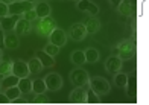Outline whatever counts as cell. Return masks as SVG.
Wrapping results in <instances>:
<instances>
[{
	"mask_svg": "<svg viewBox=\"0 0 149 105\" xmlns=\"http://www.w3.org/2000/svg\"><path fill=\"white\" fill-rule=\"evenodd\" d=\"M88 87L93 93H96L97 96H105L110 93V82H108L105 78L102 76H94V78H90L88 81Z\"/></svg>",
	"mask_w": 149,
	"mask_h": 105,
	"instance_id": "obj_1",
	"label": "cell"
},
{
	"mask_svg": "<svg viewBox=\"0 0 149 105\" xmlns=\"http://www.w3.org/2000/svg\"><path fill=\"white\" fill-rule=\"evenodd\" d=\"M69 78H70V82L73 84V85H76V87H88L90 75H88L87 70L81 69L79 66L72 70L70 75H69Z\"/></svg>",
	"mask_w": 149,
	"mask_h": 105,
	"instance_id": "obj_2",
	"label": "cell"
},
{
	"mask_svg": "<svg viewBox=\"0 0 149 105\" xmlns=\"http://www.w3.org/2000/svg\"><path fill=\"white\" fill-rule=\"evenodd\" d=\"M56 27V22L52 15H47L43 18H38V23H37V34L41 35V37H49V35L53 32V29Z\"/></svg>",
	"mask_w": 149,
	"mask_h": 105,
	"instance_id": "obj_3",
	"label": "cell"
},
{
	"mask_svg": "<svg viewBox=\"0 0 149 105\" xmlns=\"http://www.w3.org/2000/svg\"><path fill=\"white\" fill-rule=\"evenodd\" d=\"M117 50H119L117 57L122 61H130L135 55V44L132 40H125V41H122V43L117 44Z\"/></svg>",
	"mask_w": 149,
	"mask_h": 105,
	"instance_id": "obj_4",
	"label": "cell"
},
{
	"mask_svg": "<svg viewBox=\"0 0 149 105\" xmlns=\"http://www.w3.org/2000/svg\"><path fill=\"white\" fill-rule=\"evenodd\" d=\"M69 99L73 104H87L88 102V87L73 88L70 92V94H69Z\"/></svg>",
	"mask_w": 149,
	"mask_h": 105,
	"instance_id": "obj_5",
	"label": "cell"
},
{
	"mask_svg": "<svg viewBox=\"0 0 149 105\" xmlns=\"http://www.w3.org/2000/svg\"><path fill=\"white\" fill-rule=\"evenodd\" d=\"M29 9H33V3H29V2H12L9 5V14L11 15H18V17H23L24 12H28Z\"/></svg>",
	"mask_w": 149,
	"mask_h": 105,
	"instance_id": "obj_6",
	"label": "cell"
},
{
	"mask_svg": "<svg viewBox=\"0 0 149 105\" xmlns=\"http://www.w3.org/2000/svg\"><path fill=\"white\" fill-rule=\"evenodd\" d=\"M44 82H46L47 90H50V92H58L59 88H63V78H61L59 73H49V75H46Z\"/></svg>",
	"mask_w": 149,
	"mask_h": 105,
	"instance_id": "obj_7",
	"label": "cell"
},
{
	"mask_svg": "<svg viewBox=\"0 0 149 105\" xmlns=\"http://www.w3.org/2000/svg\"><path fill=\"white\" fill-rule=\"evenodd\" d=\"M49 43L55 44L58 47L65 46V43H67V34L63 29H59V27H55L53 32L49 35Z\"/></svg>",
	"mask_w": 149,
	"mask_h": 105,
	"instance_id": "obj_8",
	"label": "cell"
},
{
	"mask_svg": "<svg viewBox=\"0 0 149 105\" xmlns=\"http://www.w3.org/2000/svg\"><path fill=\"white\" fill-rule=\"evenodd\" d=\"M122 67H123V61H122L119 57H114V55H111V57H108L105 60V70L110 73H117L122 70Z\"/></svg>",
	"mask_w": 149,
	"mask_h": 105,
	"instance_id": "obj_9",
	"label": "cell"
},
{
	"mask_svg": "<svg viewBox=\"0 0 149 105\" xmlns=\"http://www.w3.org/2000/svg\"><path fill=\"white\" fill-rule=\"evenodd\" d=\"M70 38L73 41H82L87 37V31H85V24L84 23H74L70 26Z\"/></svg>",
	"mask_w": 149,
	"mask_h": 105,
	"instance_id": "obj_10",
	"label": "cell"
},
{
	"mask_svg": "<svg viewBox=\"0 0 149 105\" xmlns=\"http://www.w3.org/2000/svg\"><path fill=\"white\" fill-rule=\"evenodd\" d=\"M12 73L15 76H18V78H28L31 75L28 62H24L23 60H15L14 64H12Z\"/></svg>",
	"mask_w": 149,
	"mask_h": 105,
	"instance_id": "obj_11",
	"label": "cell"
},
{
	"mask_svg": "<svg viewBox=\"0 0 149 105\" xmlns=\"http://www.w3.org/2000/svg\"><path fill=\"white\" fill-rule=\"evenodd\" d=\"M76 8L79 11L90 12L91 15H97L99 14V6L94 5V2H91V0H79V2H76Z\"/></svg>",
	"mask_w": 149,
	"mask_h": 105,
	"instance_id": "obj_12",
	"label": "cell"
},
{
	"mask_svg": "<svg viewBox=\"0 0 149 105\" xmlns=\"http://www.w3.org/2000/svg\"><path fill=\"white\" fill-rule=\"evenodd\" d=\"M18 18H20L18 15H11V14H9V15H6V17H2V18H0V27L5 31V34L6 32H12Z\"/></svg>",
	"mask_w": 149,
	"mask_h": 105,
	"instance_id": "obj_13",
	"label": "cell"
},
{
	"mask_svg": "<svg viewBox=\"0 0 149 105\" xmlns=\"http://www.w3.org/2000/svg\"><path fill=\"white\" fill-rule=\"evenodd\" d=\"M32 29V22H29V20H26L23 17H20L17 20V23H15V27H14V32L17 35H23V34H28L31 32Z\"/></svg>",
	"mask_w": 149,
	"mask_h": 105,
	"instance_id": "obj_14",
	"label": "cell"
},
{
	"mask_svg": "<svg viewBox=\"0 0 149 105\" xmlns=\"http://www.w3.org/2000/svg\"><path fill=\"white\" fill-rule=\"evenodd\" d=\"M3 44L6 49H17L20 46V40H18V35L12 31V32H6L5 34V38H3Z\"/></svg>",
	"mask_w": 149,
	"mask_h": 105,
	"instance_id": "obj_15",
	"label": "cell"
},
{
	"mask_svg": "<svg viewBox=\"0 0 149 105\" xmlns=\"http://www.w3.org/2000/svg\"><path fill=\"white\" fill-rule=\"evenodd\" d=\"M125 90H126L128 96L135 99V94H137V81H135V75H128V79H126V84H125Z\"/></svg>",
	"mask_w": 149,
	"mask_h": 105,
	"instance_id": "obj_16",
	"label": "cell"
},
{
	"mask_svg": "<svg viewBox=\"0 0 149 105\" xmlns=\"http://www.w3.org/2000/svg\"><path fill=\"white\" fill-rule=\"evenodd\" d=\"M117 8V12L120 14V15H123V17H131L132 15V3H131V0H122V2L116 6Z\"/></svg>",
	"mask_w": 149,
	"mask_h": 105,
	"instance_id": "obj_17",
	"label": "cell"
},
{
	"mask_svg": "<svg viewBox=\"0 0 149 105\" xmlns=\"http://www.w3.org/2000/svg\"><path fill=\"white\" fill-rule=\"evenodd\" d=\"M100 29V20L96 15H91L85 23V31L87 34H96Z\"/></svg>",
	"mask_w": 149,
	"mask_h": 105,
	"instance_id": "obj_18",
	"label": "cell"
},
{
	"mask_svg": "<svg viewBox=\"0 0 149 105\" xmlns=\"http://www.w3.org/2000/svg\"><path fill=\"white\" fill-rule=\"evenodd\" d=\"M33 9H35L37 17H38V18L47 17V15H50V14H52V8H50V5H49V3H46V2H40L37 6H33Z\"/></svg>",
	"mask_w": 149,
	"mask_h": 105,
	"instance_id": "obj_19",
	"label": "cell"
},
{
	"mask_svg": "<svg viewBox=\"0 0 149 105\" xmlns=\"http://www.w3.org/2000/svg\"><path fill=\"white\" fill-rule=\"evenodd\" d=\"M37 58L41 61L43 67H53L56 64V62H55V57H50V55L46 53L44 50H38L37 52Z\"/></svg>",
	"mask_w": 149,
	"mask_h": 105,
	"instance_id": "obj_20",
	"label": "cell"
},
{
	"mask_svg": "<svg viewBox=\"0 0 149 105\" xmlns=\"http://www.w3.org/2000/svg\"><path fill=\"white\" fill-rule=\"evenodd\" d=\"M12 64L14 61H11V58H0V73L3 76H8L12 73Z\"/></svg>",
	"mask_w": 149,
	"mask_h": 105,
	"instance_id": "obj_21",
	"label": "cell"
},
{
	"mask_svg": "<svg viewBox=\"0 0 149 105\" xmlns=\"http://www.w3.org/2000/svg\"><path fill=\"white\" fill-rule=\"evenodd\" d=\"M28 67H29V73L31 75H37V73H40L44 69L43 64H41V61H40L37 57H33V58H31L28 61Z\"/></svg>",
	"mask_w": 149,
	"mask_h": 105,
	"instance_id": "obj_22",
	"label": "cell"
},
{
	"mask_svg": "<svg viewBox=\"0 0 149 105\" xmlns=\"http://www.w3.org/2000/svg\"><path fill=\"white\" fill-rule=\"evenodd\" d=\"M18 76H15L14 73H11V75H8V76H3L2 79H0V84H2V88H9V87H14V85H17L18 84Z\"/></svg>",
	"mask_w": 149,
	"mask_h": 105,
	"instance_id": "obj_23",
	"label": "cell"
},
{
	"mask_svg": "<svg viewBox=\"0 0 149 105\" xmlns=\"http://www.w3.org/2000/svg\"><path fill=\"white\" fill-rule=\"evenodd\" d=\"M17 87L20 88L22 94H29V93L32 92V81H31L29 78H20Z\"/></svg>",
	"mask_w": 149,
	"mask_h": 105,
	"instance_id": "obj_24",
	"label": "cell"
},
{
	"mask_svg": "<svg viewBox=\"0 0 149 105\" xmlns=\"http://www.w3.org/2000/svg\"><path fill=\"white\" fill-rule=\"evenodd\" d=\"M84 53H85V62H88V64H94V62H97V60H99L97 49L88 47V49H85Z\"/></svg>",
	"mask_w": 149,
	"mask_h": 105,
	"instance_id": "obj_25",
	"label": "cell"
},
{
	"mask_svg": "<svg viewBox=\"0 0 149 105\" xmlns=\"http://www.w3.org/2000/svg\"><path fill=\"white\" fill-rule=\"evenodd\" d=\"M70 61L74 66H82L85 64V53L84 50H74L70 53Z\"/></svg>",
	"mask_w": 149,
	"mask_h": 105,
	"instance_id": "obj_26",
	"label": "cell"
},
{
	"mask_svg": "<svg viewBox=\"0 0 149 105\" xmlns=\"http://www.w3.org/2000/svg\"><path fill=\"white\" fill-rule=\"evenodd\" d=\"M126 79H128V73L125 72H117L114 73V85L119 87V88H125V84H126Z\"/></svg>",
	"mask_w": 149,
	"mask_h": 105,
	"instance_id": "obj_27",
	"label": "cell"
},
{
	"mask_svg": "<svg viewBox=\"0 0 149 105\" xmlns=\"http://www.w3.org/2000/svg\"><path fill=\"white\" fill-rule=\"evenodd\" d=\"M46 90H47V87H46L44 79H35V81H32V92L35 93V94L46 93Z\"/></svg>",
	"mask_w": 149,
	"mask_h": 105,
	"instance_id": "obj_28",
	"label": "cell"
},
{
	"mask_svg": "<svg viewBox=\"0 0 149 105\" xmlns=\"http://www.w3.org/2000/svg\"><path fill=\"white\" fill-rule=\"evenodd\" d=\"M5 94L11 99V102L12 101H17L20 96H22V92H20V88L17 87V85H14V87H9V88H6V92H5Z\"/></svg>",
	"mask_w": 149,
	"mask_h": 105,
	"instance_id": "obj_29",
	"label": "cell"
},
{
	"mask_svg": "<svg viewBox=\"0 0 149 105\" xmlns=\"http://www.w3.org/2000/svg\"><path fill=\"white\" fill-rule=\"evenodd\" d=\"M43 50H44L46 53H49L50 57H56V55L59 53V47L55 46V44H52V43H47V44L44 46Z\"/></svg>",
	"mask_w": 149,
	"mask_h": 105,
	"instance_id": "obj_30",
	"label": "cell"
},
{
	"mask_svg": "<svg viewBox=\"0 0 149 105\" xmlns=\"http://www.w3.org/2000/svg\"><path fill=\"white\" fill-rule=\"evenodd\" d=\"M23 18L29 20V22H33V20H37L38 17H37V12H35V9H29L28 12H24V14H23Z\"/></svg>",
	"mask_w": 149,
	"mask_h": 105,
	"instance_id": "obj_31",
	"label": "cell"
},
{
	"mask_svg": "<svg viewBox=\"0 0 149 105\" xmlns=\"http://www.w3.org/2000/svg\"><path fill=\"white\" fill-rule=\"evenodd\" d=\"M9 15V5H6L3 2H0V18Z\"/></svg>",
	"mask_w": 149,
	"mask_h": 105,
	"instance_id": "obj_32",
	"label": "cell"
},
{
	"mask_svg": "<svg viewBox=\"0 0 149 105\" xmlns=\"http://www.w3.org/2000/svg\"><path fill=\"white\" fill-rule=\"evenodd\" d=\"M35 102L37 104H47L49 102V97H47L44 93H38V94H35Z\"/></svg>",
	"mask_w": 149,
	"mask_h": 105,
	"instance_id": "obj_33",
	"label": "cell"
},
{
	"mask_svg": "<svg viewBox=\"0 0 149 105\" xmlns=\"http://www.w3.org/2000/svg\"><path fill=\"white\" fill-rule=\"evenodd\" d=\"M97 101H99V96H97L96 93H93L91 90H90V87H88V102L97 104Z\"/></svg>",
	"mask_w": 149,
	"mask_h": 105,
	"instance_id": "obj_34",
	"label": "cell"
},
{
	"mask_svg": "<svg viewBox=\"0 0 149 105\" xmlns=\"http://www.w3.org/2000/svg\"><path fill=\"white\" fill-rule=\"evenodd\" d=\"M11 102V99L8 96H6L5 93H0V104H9Z\"/></svg>",
	"mask_w": 149,
	"mask_h": 105,
	"instance_id": "obj_35",
	"label": "cell"
},
{
	"mask_svg": "<svg viewBox=\"0 0 149 105\" xmlns=\"http://www.w3.org/2000/svg\"><path fill=\"white\" fill-rule=\"evenodd\" d=\"M120 2H122V0H108V3H110L111 6H114V8H116V6H117Z\"/></svg>",
	"mask_w": 149,
	"mask_h": 105,
	"instance_id": "obj_36",
	"label": "cell"
},
{
	"mask_svg": "<svg viewBox=\"0 0 149 105\" xmlns=\"http://www.w3.org/2000/svg\"><path fill=\"white\" fill-rule=\"evenodd\" d=\"M3 38H5V31L0 27V43H3Z\"/></svg>",
	"mask_w": 149,
	"mask_h": 105,
	"instance_id": "obj_37",
	"label": "cell"
},
{
	"mask_svg": "<svg viewBox=\"0 0 149 105\" xmlns=\"http://www.w3.org/2000/svg\"><path fill=\"white\" fill-rule=\"evenodd\" d=\"M117 53H119V50H117V46H114V47H113V50H111V55H114V57H117Z\"/></svg>",
	"mask_w": 149,
	"mask_h": 105,
	"instance_id": "obj_38",
	"label": "cell"
},
{
	"mask_svg": "<svg viewBox=\"0 0 149 105\" xmlns=\"http://www.w3.org/2000/svg\"><path fill=\"white\" fill-rule=\"evenodd\" d=\"M0 2H3V3H6V5H11L12 2H15V0H0Z\"/></svg>",
	"mask_w": 149,
	"mask_h": 105,
	"instance_id": "obj_39",
	"label": "cell"
},
{
	"mask_svg": "<svg viewBox=\"0 0 149 105\" xmlns=\"http://www.w3.org/2000/svg\"><path fill=\"white\" fill-rule=\"evenodd\" d=\"M3 57V50H2V47H0V58Z\"/></svg>",
	"mask_w": 149,
	"mask_h": 105,
	"instance_id": "obj_40",
	"label": "cell"
},
{
	"mask_svg": "<svg viewBox=\"0 0 149 105\" xmlns=\"http://www.w3.org/2000/svg\"><path fill=\"white\" fill-rule=\"evenodd\" d=\"M24 2H29V3H33L35 0H24Z\"/></svg>",
	"mask_w": 149,
	"mask_h": 105,
	"instance_id": "obj_41",
	"label": "cell"
},
{
	"mask_svg": "<svg viewBox=\"0 0 149 105\" xmlns=\"http://www.w3.org/2000/svg\"><path fill=\"white\" fill-rule=\"evenodd\" d=\"M2 78H3V75H2V73H0V79H2Z\"/></svg>",
	"mask_w": 149,
	"mask_h": 105,
	"instance_id": "obj_42",
	"label": "cell"
},
{
	"mask_svg": "<svg viewBox=\"0 0 149 105\" xmlns=\"http://www.w3.org/2000/svg\"><path fill=\"white\" fill-rule=\"evenodd\" d=\"M73 2H79V0H73Z\"/></svg>",
	"mask_w": 149,
	"mask_h": 105,
	"instance_id": "obj_43",
	"label": "cell"
},
{
	"mask_svg": "<svg viewBox=\"0 0 149 105\" xmlns=\"http://www.w3.org/2000/svg\"><path fill=\"white\" fill-rule=\"evenodd\" d=\"M0 88H2V84H0Z\"/></svg>",
	"mask_w": 149,
	"mask_h": 105,
	"instance_id": "obj_44",
	"label": "cell"
}]
</instances>
